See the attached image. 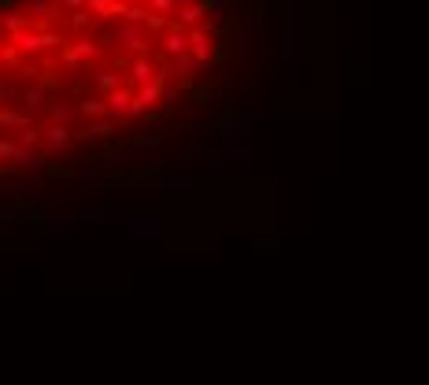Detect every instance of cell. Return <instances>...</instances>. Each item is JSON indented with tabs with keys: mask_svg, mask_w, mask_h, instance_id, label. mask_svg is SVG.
Segmentation results:
<instances>
[{
	"mask_svg": "<svg viewBox=\"0 0 429 385\" xmlns=\"http://www.w3.org/2000/svg\"><path fill=\"white\" fill-rule=\"evenodd\" d=\"M130 149L134 152H156V149H163V134H141V137H134Z\"/></svg>",
	"mask_w": 429,
	"mask_h": 385,
	"instance_id": "cell-17",
	"label": "cell"
},
{
	"mask_svg": "<svg viewBox=\"0 0 429 385\" xmlns=\"http://www.w3.org/2000/svg\"><path fill=\"white\" fill-rule=\"evenodd\" d=\"M48 4H56L59 11H74V8H86V0H48Z\"/></svg>",
	"mask_w": 429,
	"mask_h": 385,
	"instance_id": "cell-28",
	"label": "cell"
},
{
	"mask_svg": "<svg viewBox=\"0 0 429 385\" xmlns=\"http://www.w3.org/2000/svg\"><path fill=\"white\" fill-rule=\"evenodd\" d=\"M15 219H19V212H11V207H0V226H11Z\"/></svg>",
	"mask_w": 429,
	"mask_h": 385,
	"instance_id": "cell-31",
	"label": "cell"
},
{
	"mask_svg": "<svg viewBox=\"0 0 429 385\" xmlns=\"http://www.w3.org/2000/svg\"><path fill=\"white\" fill-rule=\"evenodd\" d=\"M108 134H115V119L104 115V119H86V130L78 134V141H104Z\"/></svg>",
	"mask_w": 429,
	"mask_h": 385,
	"instance_id": "cell-8",
	"label": "cell"
},
{
	"mask_svg": "<svg viewBox=\"0 0 429 385\" xmlns=\"http://www.w3.org/2000/svg\"><path fill=\"white\" fill-rule=\"evenodd\" d=\"M74 144V130L67 122H48V126H41V156L48 159V156H56V152H67Z\"/></svg>",
	"mask_w": 429,
	"mask_h": 385,
	"instance_id": "cell-2",
	"label": "cell"
},
{
	"mask_svg": "<svg viewBox=\"0 0 429 385\" xmlns=\"http://www.w3.org/2000/svg\"><path fill=\"white\" fill-rule=\"evenodd\" d=\"M144 15H148V8L141 4V0H137V4H126V11H122V23H144Z\"/></svg>",
	"mask_w": 429,
	"mask_h": 385,
	"instance_id": "cell-23",
	"label": "cell"
},
{
	"mask_svg": "<svg viewBox=\"0 0 429 385\" xmlns=\"http://www.w3.org/2000/svg\"><path fill=\"white\" fill-rule=\"evenodd\" d=\"M174 15H178V26L181 30H189V26H196L207 15V0H196V4H174Z\"/></svg>",
	"mask_w": 429,
	"mask_h": 385,
	"instance_id": "cell-7",
	"label": "cell"
},
{
	"mask_svg": "<svg viewBox=\"0 0 429 385\" xmlns=\"http://www.w3.org/2000/svg\"><path fill=\"white\" fill-rule=\"evenodd\" d=\"M63 23H67L74 34H89V30H93V15H89L86 8H74V11L63 15Z\"/></svg>",
	"mask_w": 429,
	"mask_h": 385,
	"instance_id": "cell-14",
	"label": "cell"
},
{
	"mask_svg": "<svg viewBox=\"0 0 429 385\" xmlns=\"http://www.w3.org/2000/svg\"><path fill=\"white\" fill-rule=\"evenodd\" d=\"M259 119H282V111H278V108H267V104H263V108H259Z\"/></svg>",
	"mask_w": 429,
	"mask_h": 385,
	"instance_id": "cell-32",
	"label": "cell"
},
{
	"mask_svg": "<svg viewBox=\"0 0 429 385\" xmlns=\"http://www.w3.org/2000/svg\"><path fill=\"white\" fill-rule=\"evenodd\" d=\"M174 71L178 78H193V74H200V67H196V59L185 52V56H174Z\"/></svg>",
	"mask_w": 429,
	"mask_h": 385,
	"instance_id": "cell-19",
	"label": "cell"
},
{
	"mask_svg": "<svg viewBox=\"0 0 429 385\" xmlns=\"http://www.w3.org/2000/svg\"><path fill=\"white\" fill-rule=\"evenodd\" d=\"M171 26H178L174 19H167V15H163V11H152V8H148V15H144V23H141V30H148V34H163V30H171Z\"/></svg>",
	"mask_w": 429,
	"mask_h": 385,
	"instance_id": "cell-15",
	"label": "cell"
},
{
	"mask_svg": "<svg viewBox=\"0 0 429 385\" xmlns=\"http://www.w3.org/2000/svg\"><path fill=\"white\" fill-rule=\"evenodd\" d=\"M104 171H108L104 159H86V163H81L74 174H78V178H104Z\"/></svg>",
	"mask_w": 429,
	"mask_h": 385,
	"instance_id": "cell-18",
	"label": "cell"
},
{
	"mask_svg": "<svg viewBox=\"0 0 429 385\" xmlns=\"http://www.w3.org/2000/svg\"><path fill=\"white\" fill-rule=\"evenodd\" d=\"M178 0H144V8H152V11H163V15H171L174 11Z\"/></svg>",
	"mask_w": 429,
	"mask_h": 385,
	"instance_id": "cell-27",
	"label": "cell"
},
{
	"mask_svg": "<svg viewBox=\"0 0 429 385\" xmlns=\"http://www.w3.org/2000/svg\"><path fill=\"white\" fill-rule=\"evenodd\" d=\"M130 96H134V89H130V86H115L111 93H104V100H108V111H111V115L126 119V111H130Z\"/></svg>",
	"mask_w": 429,
	"mask_h": 385,
	"instance_id": "cell-9",
	"label": "cell"
},
{
	"mask_svg": "<svg viewBox=\"0 0 429 385\" xmlns=\"http://www.w3.org/2000/svg\"><path fill=\"white\" fill-rule=\"evenodd\" d=\"M185 41H189V56L196 59V67H200V71H211V67H214V59H211V48H214V41H211V34H207V30H200V26H189Z\"/></svg>",
	"mask_w": 429,
	"mask_h": 385,
	"instance_id": "cell-3",
	"label": "cell"
},
{
	"mask_svg": "<svg viewBox=\"0 0 429 385\" xmlns=\"http://www.w3.org/2000/svg\"><path fill=\"white\" fill-rule=\"evenodd\" d=\"M115 45H126L134 56H148V48H152V41L141 34L137 23H122L119 30H115Z\"/></svg>",
	"mask_w": 429,
	"mask_h": 385,
	"instance_id": "cell-4",
	"label": "cell"
},
{
	"mask_svg": "<svg viewBox=\"0 0 429 385\" xmlns=\"http://www.w3.org/2000/svg\"><path fill=\"white\" fill-rule=\"evenodd\" d=\"M93 78H96V89H101V93H111L115 86H119V74H115V71H96Z\"/></svg>",
	"mask_w": 429,
	"mask_h": 385,
	"instance_id": "cell-22",
	"label": "cell"
},
{
	"mask_svg": "<svg viewBox=\"0 0 429 385\" xmlns=\"http://www.w3.org/2000/svg\"><path fill=\"white\" fill-rule=\"evenodd\" d=\"M23 104H26L30 115H34V122H38V119H45V104H48V96H45V89H41V86H30V89L23 93Z\"/></svg>",
	"mask_w": 429,
	"mask_h": 385,
	"instance_id": "cell-12",
	"label": "cell"
},
{
	"mask_svg": "<svg viewBox=\"0 0 429 385\" xmlns=\"http://www.w3.org/2000/svg\"><path fill=\"white\" fill-rule=\"evenodd\" d=\"M204 178H222V163H204Z\"/></svg>",
	"mask_w": 429,
	"mask_h": 385,
	"instance_id": "cell-30",
	"label": "cell"
},
{
	"mask_svg": "<svg viewBox=\"0 0 429 385\" xmlns=\"http://www.w3.org/2000/svg\"><path fill=\"white\" fill-rule=\"evenodd\" d=\"M248 134H252V119H241V115L219 119V137H222V144H237V141H244Z\"/></svg>",
	"mask_w": 429,
	"mask_h": 385,
	"instance_id": "cell-5",
	"label": "cell"
},
{
	"mask_svg": "<svg viewBox=\"0 0 429 385\" xmlns=\"http://www.w3.org/2000/svg\"><path fill=\"white\" fill-rule=\"evenodd\" d=\"M96 45H101V52H104V48H111V45H115V30H108V34H101V41H96Z\"/></svg>",
	"mask_w": 429,
	"mask_h": 385,
	"instance_id": "cell-33",
	"label": "cell"
},
{
	"mask_svg": "<svg viewBox=\"0 0 429 385\" xmlns=\"http://www.w3.org/2000/svg\"><path fill=\"white\" fill-rule=\"evenodd\" d=\"M30 23V15L23 11V8H4V11H0V38H4V34H11V30H23Z\"/></svg>",
	"mask_w": 429,
	"mask_h": 385,
	"instance_id": "cell-11",
	"label": "cell"
},
{
	"mask_svg": "<svg viewBox=\"0 0 429 385\" xmlns=\"http://www.w3.org/2000/svg\"><path fill=\"white\" fill-rule=\"evenodd\" d=\"M189 93H193V100H196V104H211V96H214L211 86H193Z\"/></svg>",
	"mask_w": 429,
	"mask_h": 385,
	"instance_id": "cell-26",
	"label": "cell"
},
{
	"mask_svg": "<svg viewBox=\"0 0 429 385\" xmlns=\"http://www.w3.org/2000/svg\"><path fill=\"white\" fill-rule=\"evenodd\" d=\"M126 4H137V0H126Z\"/></svg>",
	"mask_w": 429,
	"mask_h": 385,
	"instance_id": "cell-35",
	"label": "cell"
},
{
	"mask_svg": "<svg viewBox=\"0 0 429 385\" xmlns=\"http://www.w3.org/2000/svg\"><path fill=\"white\" fill-rule=\"evenodd\" d=\"M15 144H19V149H38V144H41V130H38V126H26V130H19Z\"/></svg>",
	"mask_w": 429,
	"mask_h": 385,
	"instance_id": "cell-20",
	"label": "cell"
},
{
	"mask_svg": "<svg viewBox=\"0 0 429 385\" xmlns=\"http://www.w3.org/2000/svg\"><path fill=\"white\" fill-rule=\"evenodd\" d=\"M126 71H130V82L141 86V82H148V78H152L156 63L148 59V56H137V59H130V63H126Z\"/></svg>",
	"mask_w": 429,
	"mask_h": 385,
	"instance_id": "cell-13",
	"label": "cell"
},
{
	"mask_svg": "<svg viewBox=\"0 0 429 385\" xmlns=\"http://www.w3.org/2000/svg\"><path fill=\"white\" fill-rule=\"evenodd\" d=\"M74 111H78L81 119H104V115H111L108 100H101V96H81V100H74Z\"/></svg>",
	"mask_w": 429,
	"mask_h": 385,
	"instance_id": "cell-10",
	"label": "cell"
},
{
	"mask_svg": "<svg viewBox=\"0 0 429 385\" xmlns=\"http://www.w3.org/2000/svg\"><path fill=\"white\" fill-rule=\"evenodd\" d=\"M26 126H34V115H30V111L23 115V111L0 104V134H19V130H26Z\"/></svg>",
	"mask_w": 429,
	"mask_h": 385,
	"instance_id": "cell-6",
	"label": "cell"
},
{
	"mask_svg": "<svg viewBox=\"0 0 429 385\" xmlns=\"http://www.w3.org/2000/svg\"><path fill=\"white\" fill-rule=\"evenodd\" d=\"M11 96H15V89H11V86H4V82H0V104H8Z\"/></svg>",
	"mask_w": 429,
	"mask_h": 385,
	"instance_id": "cell-34",
	"label": "cell"
},
{
	"mask_svg": "<svg viewBox=\"0 0 429 385\" xmlns=\"http://www.w3.org/2000/svg\"><path fill=\"white\" fill-rule=\"evenodd\" d=\"M0 41H4V38H0Z\"/></svg>",
	"mask_w": 429,
	"mask_h": 385,
	"instance_id": "cell-37",
	"label": "cell"
},
{
	"mask_svg": "<svg viewBox=\"0 0 429 385\" xmlns=\"http://www.w3.org/2000/svg\"><path fill=\"white\" fill-rule=\"evenodd\" d=\"M252 248L256 252H278V248H282V241H278V237H256Z\"/></svg>",
	"mask_w": 429,
	"mask_h": 385,
	"instance_id": "cell-25",
	"label": "cell"
},
{
	"mask_svg": "<svg viewBox=\"0 0 429 385\" xmlns=\"http://www.w3.org/2000/svg\"><path fill=\"white\" fill-rule=\"evenodd\" d=\"M11 149H15V137H0V163H8Z\"/></svg>",
	"mask_w": 429,
	"mask_h": 385,
	"instance_id": "cell-29",
	"label": "cell"
},
{
	"mask_svg": "<svg viewBox=\"0 0 429 385\" xmlns=\"http://www.w3.org/2000/svg\"><path fill=\"white\" fill-rule=\"evenodd\" d=\"M26 4H34V0H26Z\"/></svg>",
	"mask_w": 429,
	"mask_h": 385,
	"instance_id": "cell-36",
	"label": "cell"
},
{
	"mask_svg": "<svg viewBox=\"0 0 429 385\" xmlns=\"http://www.w3.org/2000/svg\"><path fill=\"white\" fill-rule=\"evenodd\" d=\"M0 63H4V67H19V63H23V52H19L11 41H4V45H0Z\"/></svg>",
	"mask_w": 429,
	"mask_h": 385,
	"instance_id": "cell-21",
	"label": "cell"
},
{
	"mask_svg": "<svg viewBox=\"0 0 429 385\" xmlns=\"http://www.w3.org/2000/svg\"><path fill=\"white\" fill-rule=\"evenodd\" d=\"M278 45H282V71L292 67L296 59V4L292 0H282L278 4Z\"/></svg>",
	"mask_w": 429,
	"mask_h": 385,
	"instance_id": "cell-1",
	"label": "cell"
},
{
	"mask_svg": "<svg viewBox=\"0 0 429 385\" xmlns=\"http://www.w3.org/2000/svg\"><path fill=\"white\" fill-rule=\"evenodd\" d=\"M163 189H171V192H181V197H189V192H193V182H189V178H178V174H174V178L163 182Z\"/></svg>",
	"mask_w": 429,
	"mask_h": 385,
	"instance_id": "cell-24",
	"label": "cell"
},
{
	"mask_svg": "<svg viewBox=\"0 0 429 385\" xmlns=\"http://www.w3.org/2000/svg\"><path fill=\"white\" fill-rule=\"evenodd\" d=\"M74 115H78V111H74L71 100H56V104L45 108V119H48V122H71Z\"/></svg>",
	"mask_w": 429,
	"mask_h": 385,
	"instance_id": "cell-16",
	"label": "cell"
}]
</instances>
